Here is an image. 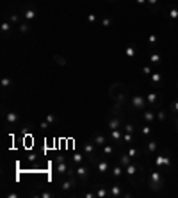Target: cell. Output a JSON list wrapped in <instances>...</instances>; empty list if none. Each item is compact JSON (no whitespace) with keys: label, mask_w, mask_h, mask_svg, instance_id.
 I'll return each instance as SVG.
<instances>
[{"label":"cell","mask_w":178,"mask_h":198,"mask_svg":"<svg viewBox=\"0 0 178 198\" xmlns=\"http://www.w3.org/2000/svg\"><path fill=\"white\" fill-rule=\"evenodd\" d=\"M162 186H164V175L160 173V170H155L150 175V187L153 191H160Z\"/></svg>","instance_id":"cell-1"},{"label":"cell","mask_w":178,"mask_h":198,"mask_svg":"<svg viewBox=\"0 0 178 198\" xmlns=\"http://www.w3.org/2000/svg\"><path fill=\"white\" fill-rule=\"evenodd\" d=\"M141 171V166L139 164H135V162H130L127 168H125V175L128 177V180L132 184H137V179H135V175H137Z\"/></svg>","instance_id":"cell-2"},{"label":"cell","mask_w":178,"mask_h":198,"mask_svg":"<svg viewBox=\"0 0 178 198\" xmlns=\"http://www.w3.org/2000/svg\"><path fill=\"white\" fill-rule=\"evenodd\" d=\"M93 164H95L96 171L102 173V175H103V173H107V171L110 170V162H109L107 159H102V161H100V159H93Z\"/></svg>","instance_id":"cell-3"},{"label":"cell","mask_w":178,"mask_h":198,"mask_svg":"<svg viewBox=\"0 0 178 198\" xmlns=\"http://www.w3.org/2000/svg\"><path fill=\"white\" fill-rule=\"evenodd\" d=\"M82 150H84V155H86L87 159L93 161V159L96 157V153H95V152H96V145H95V143H84V145H82Z\"/></svg>","instance_id":"cell-4"},{"label":"cell","mask_w":178,"mask_h":198,"mask_svg":"<svg viewBox=\"0 0 178 198\" xmlns=\"http://www.w3.org/2000/svg\"><path fill=\"white\" fill-rule=\"evenodd\" d=\"M130 103H132V107H134V109H139V111H143V109H144V106H146L148 102H146V98H144V97L135 95V97H132Z\"/></svg>","instance_id":"cell-5"},{"label":"cell","mask_w":178,"mask_h":198,"mask_svg":"<svg viewBox=\"0 0 178 198\" xmlns=\"http://www.w3.org/2000/svg\"><path fill=\"white\" fill-rule=\"evenodd\" d=\"M57 173L59 175H68V171H70V164L64 161V157H57Z\"/></svg>","instance_id":"cell-6"},{"label":"cell","mask_w":178,"mask_h":198,"mask_svg":"<svg viewBox=\"0 0 178 198\" xmlns=\"http://www.w3.org/2000/svg\"><path fill=\"white\" fill-rule=\"evenodd\" d=\"M123 86H125L123 82H114V84L110 86V89H109V97H110V100H116V97L123 91Z\"/></svg>","instance_id":"cell-7"},{"label":"cell","mask_w":178,"mask_h":198,"mask_svg":"<svg viewBox=\"0 0 178 198\" xmlns=\"http://www.w3.org/2000/svg\"><path fill=\"white\" fill-rule=\"evenodd\" d=\"M109 141L110 143H123V129L109 130Z\"/></svg>","instance_id":"cell-8"},{"label":"cell","mask_w":178,"mask_h":198,"mask_svg":"<svg viewBox=\"0 0 178 198\" xmlns=\"http://www.w3.org/2000/svg\"><path fill=\"white\" fill-rule=\"evenodd\" d=\"M107 127H109V130L121 129V118L119 116H112V114H110V118L107 120Z\"/></svg>","instance_id":"cell-9"},{"label":"cell","mask_w":178,"mask_h":198,"mask_svg":"<svg viewBox=\"0 0 178 198\" xmlns=\"http://www.w3.org/2000/svg\"><path fill=\"white\" fill-rule=\"evenodd\" d=\"M75 173H77V177H78V180H82V182H86L87 177H89L87 168H86V166H82V164H78L77 168H75Z\"/></svg>","instance_id":"cell-10"},{"label":"cell","mask_w":178,"mask_h":198,"mask_svg":"<svg viewBox=\"0 0 178 198\" xmlns=\"http://www.w3.org/2000/svg\"><path fill=\"white\" fill-rule=\"evenodd\" d=\"M125 193H123V189H121V186L119 184H114V186H110L109 187V196H112V198H119V196H123Z\"/></svg>","instance_id":"cell-11"},{"label":"cell","mask_w":178,"mask_h":198,"mask_svg":"<svg viewBox=\"0 0 178 198\" xmlns=\"http://www.w3.org/2000/svg\"><path fill=\"white\" fill-rule=\"evenodd\" d=\"M162 164L169 168V166H171V159H169V157H166V155H159V157H155V166H157V168L160 170V166H162Z\"/></svg>","instance_id":"cell-12"},{"label":"cell","mask_w":178,"mask_h":198,"mask_svg":"<svg viewBox=\"0 0 178 198\" xmlns=\"http://www.w3.org/2000/svg\"><path fill=\"white\" fill-rule=\"evenodd\" d=\"M110 175L114 177V179H121V177L125 175V168H123L121 164H116V166L110 170Z\"/></svg>","instance_id":"cell-13"},{"label":"cell","mask_w":178,"mask_h":198,"mask_svg":"<svg viewBox=\"0 0 178 198\" xmlns=\"http://www.w3.org/2000/svg\"><path fill=\"white\" fill-rule=\"evenodd\" d=\"M166 18L169 20V22H175V20H178V7H176V5H173V7H169V9H167Z\"/></svg>","instance_id":"cell-14"},{"label":"cell","mask_w":178,"mask_h":198,"mask_svg":"<svg viewBox=\"0 0 178 198\" xmlns=\"http://www.w3.org/2000/svg\"><path fill=\"white\" fill-rule=\"evenodd\" d=\"M36 9H32V7H25L23 9V18L27 20V22H30V20H34L36 18Z\"/></svg>","instance_id":"cell-15"},{"label":"cell","mask_w":178,"mask_h":198,"mask_svg":"<svg viewBox=\"0 0 178 198\" xmlns=\"http://www.w3.org/2000/svg\"><path fill=\"white\" fill-rule=\"evenodd\" d=\"M150 79H151V84H153V86H160V82H162V73H160V71H153V73L150 75Z\"/></svg>","instance_id":"cell-16"},{"label":"cell","mask_w":178,"mask_h":198,"mask_svg":"<svg viewBox=\"0 0 178 198\" xmlns=\"http://www.w3.org/2000/svg\"><path fill=\"white\" fill-rule=\"evenodd\" d=\"M146 102H148L150 106H159V95H157V93H148V95H146Z\"/></svg>","instance_id":"cell-17"},{"label":"cell","mask_w":178,"mask_h":198,"mask_svg":"<svg viewBox=\"0 0 178 198\" xmlns=\"http://www.w3.org/2000/svg\"><path fill=\"white\" fill-rule=\"evenodd\" d=\"M93 143H95L96 147H103V145L107 143V138L103 136V134H96V136L93 138Z\"/></svg>","instance_id":"cell-18"},{"label":"cell","mask_w":178,"mask_h":198,"mask_svg":"<svg viewBox=\"0 0 178 198\" xmlns=\"http://www.w3.org/2000/svg\"><path fill=\"white\" fill-rule=\"evenodd\" d=\"M130 162H132V157H130V155H128V153H121V157H119L118 164H121L123 168H127V166H128Z\"/></svg>","instance_id":"cell-19"},{"label":"cell","mask_w":178,"mask_h":198,"mask_svg":"<svg viewBox=\"0 0 178 198\" xmlns=\"http://www.w3.org/2000/svg\"><path fill=\"white\" fill-rule=\"evenodd\" d=\"M135 54H137V48H135L134 45H128V47H125V55H127V57L134 59V57H135Z\"/></svg>","instance_id":"cell-20"},{"label":"cell","mask_w":178,"mask_h":198,"mask_svg":"<svg viewBox=\"0 0 178 198\" xmlns=\"http://www.w3.org/2000/svg\"><path fill=\"white\" fill-rule=\"evenodd\" d=\"M143 118H144V121H146V123H151V121L157 118V114H155L153 111H146V112L143 114Z\"/></svg>","instance_id":"cell-21"},{"label":"cell","mask_w":178,"mask_h":198,"mask_svg":"<svg viewBox=\"0 0 178 198\" xmlns=\"http://www.w3.org/2000/svg\"><path fill=\"white\" fill-rule=\"evenodd\" d=\"M95 195H96V198H105V196H109V187H100V189L95 191Z\"/></svg>","instance_id":"cell-22"},{"label":"cell","mask_w":178,"mask_h":198,"mask_svg":"<svg viewBox=\"0 0 178 198\" xmlns=\"http://www.w3.org/2000/svg\"><path fill=\"white\" fill-rule=\"evenodd\" d=\"M0 30H2V34H4V36H7V34H9V30H11V22H9V20L2 22V27H0Z\"/></svg>","instance_id":"cell-23"},{"label":"cell","mask_w":178,"mask_h":198,"mask_svg":"<svg viewBox=\"0 0 178 198\" xmlns=\"http://www.w3.org/2000/svg\"><path fill=\"white\" fill-rule=\"evenodd\" d=\"M73 186H75V180H73L71 177H70V180H66V182H62V186H61V187H62V191H68V189H71Z\"/></svg>","instance_id":"cell-24"},{"label":"cell","mask_w":178,"mask_h":198,"mask_svg":"<svg viewBox=\"0 0 178 198\" xmlns=\"http://www.w3.org/2000/svg\"><path fill=\"white\" fill-rule=\"evenodd\" d=\"M5 120H7V123H16L18 121V114L16 112H9L5 116Z\"/></svg>","instance_id":"cell-25"},{"label":"cell","mask_w":178,"mask_h":198,"mask_svg":"<svg viewBox=\"0 0 178 198\" xmlns=\"http://www.w3.org/2000/svg\"><path fill=\"white\" fill-rule=\"evenodd\" d=\"M121 129H123L125 132H130V134H135V130H137V129H135V127H134L132 123H125V125H123Z\"/></svg>","instance_id":"cell-26"},{"label":"cell","mask_w":178,"mask_h":198,"mask_svg":"<svg viewBox=\"0 0 178 198\" xmlns=\"http://www.w3.org/2000/svg\"><path fill=\"white\" fill-rule=\"evenodd\" d=\"M103 155H112L114 153V148H112V145H103V150H102Z\"/></svg>","instance_id":"cell-27"},{"label":"cell","mask_w":178,"mask_h":198,"mask_svg":"<svg viewBox=\"0 0 178 198\" xmlns=\"http://www.w3.org/2000/svg\"><path fill=\"white\" fill-rule=\"evenodd\" d=\"M141 134H143L144 138H148L150 134H151V127H150V125H143V127H141Z\"/></svg>","instance_id":"cell-28"},{"label":"cell","mask_w":178,"mask_h":198,"mask_svg":"<svg viewBox=\"0 0 178 198\" xmlns=\"http://www.w3.org/2000/svg\"><path fill=\"white\" fill-rule=\"evenodd\" d=\"M84 157H86V155H82V153H73V162H75V164L78 166V164H82Z\"/></svg>","instance_id":"cell-29"},{"label":"cell","mask_w":178,"mask_h":198,"mask_svg":"<svg viewBox=\"0 0 178 198\" xmlns=\"http://www.w3.org/2000/svg\"><path fill=\"white\" fill-rule=\"evenodd\" d=\"M146 2H148L151 11H157V9H159V2H160V0H146Z\"/></svg>","instance_id":"cell-30"},{"label":"cell","mask_w":178,"mask_h":198,"mask_svg":"<svg viewBox=\"0 0 178 198\" xmlns=\"http://www.w3.org/2000/svg\"><path fill=\"white\" fill-rule=\"evenodd\" d=\"M18 30H20V34H29V30H30V27H29V23H20Z\"/></svg>","instance_id":"cell-31"},{"label":"cell","mask_w":178,"mask_h":198,"mask_svg":"<svg viewBox=\"0 0 178 198\" xmlns=\"http://www.w3.org/2000/svg\"><path fill=\"white\" fill-rule=\"evenodd\" d=\"M171 116H173V118L178 116V100H175L173 106H171Z\"/></svg>","instance_id":"cell-32"},{"label":"cell","mask_w":178,"mask_h":198,"mask_svg":"<svg viewBox=\"0 0 178 198\" xmlns=\"http://www.w3.org/2000/svg\"><path fill=\"white\" fill-rule=\"evenodd\" d=\"M132 139H134V134L123 130V143H132Z\"/></svg>","instance_id":"cell-33"},{"label":"cell","mask_w":178,"mask_h":198,"mask_svg":"<svg viewBox=\"0 0 178 198\" xmlns=\"http://www.w3.org/2000/svg\"><path fill=\"white\" fill-rule=\"evenodd\" d=\"M160 61H162V59H160L159 54H151V55H150V62H151V64H159Z\"/></svg>","instance_id":"cell-34"},{"label":"cell","mask_w":178,"mask_h":198,"mask_svg":"<svg viewBox=\"0 0 178 198\" xmlns=\"http://www.w3.org/2000/svg\"><path fill=\"white\" fill-rule=\"evenodd\" d=\"M54 61L57 62V64H61V66H66V64H68V61L62 59V55H54Z\"/></svg>","instance_id":"cell-35"},{"label":"cell","mask_w":178,"mask_h":198,"mask_svg":"<svg viewBox=\"0 0 178 198\" xmlns=\"http://www.w3.org/2000/svg\"><path fill=\"white\" fill-rule=\"evenodd\" d=\"M157 41H159V39H157L155 34H150V36H148V45H150V47H155V45H157Z\"/></svg>","instance_id":"cell-36"},{"label":"cell","mask_w":178,"mask_h":198,"mask_svg":"<svg viewBox=\"0 0 178 198\" xmlns=\"http://www.w3.org/2000/svg\"><path fill=\"white\" fill-rule=\"evenodd\" d=\"M128 155H130V157H137V155H139V148H135V147H132L128 152H127Z\"/></svg>","instance_id":"cell-37"},{"label":"cell","mask_w":178,"mask_h":198,"mask_svg":"<svg viewBox=\"0 0 178 198\" xmlns=\"http://www.w3.org/2000/svg\"><path fill=\"white\" fill-rule=\"evenodd\" d=\"M155 150H157V143H155V141H150V143H148V152L153 153Z\"/></svg>","instance_id":"cell-38"},{"label":"cell","mask_w":178,"mask_h":198,"mask_svg":"<svg viewBox=\"0 0 178 198\" xmlns=\"http://www.w3.org/2000/svg\"><path fill=\"white\" fill-rule=\"evenodd\" d=\"M96 20H98V18H96V14H93V13H89V14H87V22H89L91 25H93V23H96Z\"/></svg>","instance_id":"cell-39"},{"label":"cell","mask_w":178,"mask_h":198,"mask_svg":"<svg viewBox=\"0 0 178 198\" xmlns=\"http://www.w3.org/2000/svg\"><path fill=\"white\" fill-rule=\"evenodd\" d=\"M11 86V77H4L2 79V88H9Z\"/></svg>","instance_id":"cell-40"},{"label":"cell","mask_w":178,"mask_h":198,"mask_svg":"<svg viewBox=\"0 0 178 198\" xmlns=\"http://www.w3.org/2000/svg\"><path fill=\"white\" fill-rule=\"evenodd\" d=\"M157 118H159L160 121H164V120L167 118V112H166V111H159V112H157Z\"/></svg>","instance_id":"cell-41"},{"label":"cell","mask_w":178,"mask_h":198,"mask_svg":"<svg viewBox=\"0 0 178 198\" xmlns=\"http://www.w3.org/2000/svg\"><path fill=\"white\" fill-rule=\"evenodd\" d=\"M102 25H103V27H110V25H112V18H103V20H102Z\"/></svg>","instance_id":"cell-42"},{"label":"cell","mask_w":178,"mask_h":198,"mask_svg":"<svg viewBox=\"0 0 178 198\" xmlns=\"http://www.w3.org/2000/svg\"><path fill=\"white\" fill-rule=\"evenodd\" d=\"M143 73H144V75H151V73H153V71H151V66H144V68H143Z\"/></svg>","instance_id":"cell-43"},{"label":"cell","mask_w":178,"mask_h":198,"mask_svg":"<svg viewBox=\"0 0 178 198\" xmlns=\"http://www.w3.org/2000/svg\"><path fill=\"white\" fill-rule=\"evenodd\" d=\"M9 22H13V23H18V22H20V16H18V14H11V18H9Z\"/></svg>","instance_id":"cell-44"},{"label":"cell","mask_w":178,"mask_h":198,"mask_svg":"<svg viewBox=\"0 0 178 198\" xmlns=\"http://www.w3.org/2000/svg\"><path fill=\"white\" fill-rule=\"evenodd\" d=\"M55 120H57V118L54 116V114H46V121H48V123H54Z\"/></svg>","instance_id":"cell-45"},{"label":"cell","mask_w":178,"mask_h":198,"mask_svg":"<svg viewBox=\"0 0 178 198\" xmlns=\"http://www.w3.org/2000/svg\"><path fill=\"white\" fill-rule=\"evenodd\" d=\"M50 196H54V193H41V198H50Z\"/></svg>","instance_id":"cell-46"},{"label":"cell","mask_w":178,"mask_h":198,"mask_svg":"<svg viewBox=\"0 0 178 198\" xmlns=\"http://www.w3.org/2000/svg\"><path fill=\"white\" fill-rule=\"evenodd\" d=\"M84 196H86V198H95L96 195H95V193H86V195H84Z\"/></svg>","instance_id":"cell-47"},{"label":"cell","mask_w":178,"mask_h":198,"mask_svg":"<svg viewBox=\"0 0 178 198\" xmlns=\"http://www.w3.org/2000/svg\"><path fill=\"white\" fill-rule=\"evenodd\" d=\"M41 129H48V121H43V123H41Z\"/></svg>","instance_id":"cell-48"},{"label":"cell","mask_w":178,"mask_h":198,"mask_svg":"<svg viewBox=\"0 0 178 198\" xmlns=\"http://www.w3.org/2000/svg\"><path fill=\"white\" fill-rule=\"evenodd\" d=\"M135 2H137V4H139V5H143V4H144V2H146V0H135Z\"/></svg>","instance_id":"cell-49"},{"label":"cell","mask_w":178,"mask_h":198,"mask_svg":"<svg viewBox=\"0 0 178 198\" xmlns=\"http://www.w3.org/2000/svg\"><path fill=\"white\" fill-rule=\"evenodd\" d=\"M175 121H176V127H178V116H176V118H175Z\"/></svg>","instance_id":"cell-50"},{"label":"cell","mask_w":178,"mask_h":198,"mask_svg":"<svg viewBox=\"0 0 178 198\" xmlns=\"http://www.w3.org/2000/svg\"><path fill=\"white\" fill-rule=\"evenodd\" d=\"M110 2H118V0H110Z\"/></svg>","instance_id":"cell-51"}]
</instances>
